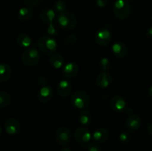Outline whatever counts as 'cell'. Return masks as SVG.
Segmentation results:
<instances>
[{"label":"cell","mask_w":152,"mask_h":151,"mask_svg":"<svg viewBox=\"0 0 152 151\" xmlns=\"http://www.w3.org/2000/svg\"><path fill=\"white\" fill-rule=\"evenodd\" d=\"M71 103L75 107L80 110H84L90 104V98L84 91H77L71 96Z\"/></svg>","instance_id":"277c9868"},{"label":"cell","mask_w":152,"mask_h":151,"mask_svg":"<svg viewBox=\"0 0 152 151\" xmlns=\"http://www.w3.org/2000/svg\"><path fill=\"white\" fill-rule=\"evenodd\" d=\"M24 1L29 7H35L39 4L41 0H24Z\"/></svg>","instance_id":"4dcf8cb0"},{"label":"cell","mask_w":152,"mask_h":151,"mask_svg":"<svg viewBox=\"0 0 152 151\" xmlns=\"http://www.w3.org/2000/svg\"><path fill=\"white\" fill-rule=\"evenodd\" d=\"M55 17H56V13H55V11L53 9H44L40 13V18L47 25L53 23V20H54Z\"/></svg>","instance_id":"d6986e66"},{"label":"cell","mask_w":152,"mask_h":151,"mask_svg":"<svg viewBox=\"0 0 152 151\" xmlns=\"http://www.w3.org/2000/svg\"><path fill=\"white\" fill-rule=\"evenodd\" d=\"M57 22L61 29L68 31L77 26V19L74 14L65 11L58 14Z\"/></svg>","instance_id":"6da1fadb"},{"label":"cell","mask_w":152,"mask_h":151,"mask_svg":"<svg viewBox=\"0 0 152 151\" xmlns=\"http://www.w3.org/2000/svg\"><path fill=\"white\" fill-rule=\"evenodd\" d=\"M119 139L122 143H127L131 139V134L129 131H123L119 136Z\"/></svg>","instance_id":"4316f807"},{"label":"cell","mask_w":152,"mask_h":151,"mask_svg":"<svg viewBox=\"0 0 152 151\" xmlns=\"http://www.w3.org/2000/svg\"><path fill=\"white\" fill-rule=\"evenodd\" d=\"M148 132L150 135L152 136V123L149 124V126L148 127Z\"/></svg>","instance_id":"e575fe53"},{"label":"cell","mask_w":152,"mask_h":151,"mask_svg":"<svg viewBox=\"0 0 152 151\" xmlns=\"http://www.w3.org/2000/svg\"><path fill=\"white\" fill-rule=\"evenodd\" d=\"M88 151H102L101 147L98 144L95 143L89 144L88 147Z\"/></svg>","instance_id":"f546056e"},{"label":"cell","mask_w":152,"mask_h":151,"mask_svg":"<svg viewBox=\"0 0 152 151\" xmlns=\"http://www.w3.org/2000/svg\"><path fill=\"white\" fill-rule=\"evenodd\" d=\"M96 84L100 88H106L111 85L112 82V76L108 71H102L96 78Z\"/></svg>","instance_id":"7c38bea8"},{"label":"cell","mask_w":152,"mask_h":151,"mask_svg":"<svg viewBox=\"0 0 152 151\" xmlns=\"http://www.w3.org/2000/svg\"><path fill=\"white\" fill-rule=\"evenodd\" d=\"M113 11L116 17L121 20L129 18L131 13V7L126 0H117L114 2Z\"/></svg>","instance_id":"3957f363"},{"label":"cell","mask_w":152,"mask_h":151,"mask_svg":"<svg viewBox=\"0 0 152 151\" xmlns=\"http://www.w3.org/2000/svg\"><path fill=\"white\" fill-rule=\"evenodd\" d=\"M4 130L7 134L10 136H15L20 132L21 125L19 121L16 118H9L4 122Z\"/></svg>","instance_id":"ba28073f"},{"label":"cell","mask_w":152,"mask_h":151,"mask_svg":"<svg viewBox=\"0 0 152 151\" xmlns=\"http://www.w3.org/2000/svg\"><path fill=\"white\" fill-rule=\"evenodd\" d=\"M96 3L98 7H104L107 4V0H96Z\"/></svg>","instance_id":"1f68e13d"},{"label":"cell","mask_w":152,"mask_h":151,"mask_svg":"<svg viewBox=\"0 0 152 151\" xmlns=\"http://www.w3.org/2000/svg\"><path fill=\"white\" fill-rule=\"evenodd\" d=\"M110 105L113 110L117 113H120L124 111L126 109V102L121 96L116 95L111 99Z\"/></svg>","instance_id":"8fae6325"},{"label":"cell","mask_w":152,"mask_h":151,"mask_svg":"<svg viewBox=\"0 0 152 151\" xmlns=\"http://www.w3.org/2000/svg\"><path fill=\"white\" fill-rule=\"evenodd\" d=\"M142 124V120L138 115H132L127 118L126 121V125L130 130H138Z\"/></svg>","instance_id":"2e32d148"},{"label":"cell","mask_w":152,"mask_h":151,"mask_svg":"<svg viewBox=\"0 0 152 151\" xmlns=\"http://www.w3.org/2000/svg\"><path fill=\"white\" fill-rule=\"evenodd\" d=\"M116 1H117V0H116Z\"/></svg>","instance_id":"f35d334b"},{"label":"cell","mask_w":152,"mask_h":151,"mask_svg":"<svg viewBox=\"0 0 152 151\" xmlns=\"http://www.w3.org/2000/svg\"><path fill=\"white\" fill-rule=\"evenodd\" d=\"M78 118L80 122L83 125L85 126L89 125V124L91 123L92 121L91 114L88 110H83L80 113V114H79L78 115Z\"/></svg>","instance_id":"603a6c76"},{"label":"cell","mask_w":152,"mask_h":151,"mask_svg":"<svg viewBox=\"0 0 152 151\" xmlns=\"http://www.w3.org/2000/svg\"><path fill=\"white\" fill-rule=\"evenodd\" d=\"M91 132L86 127H78L74 132V138L76 141L81 144H86L91 139Z\"/></svg>","instance_id":"9c48e42d"},{"label":"cell","mask_w":152,"mask_h":151,"mask_svg":"<svg viewBox=\"0 0 152 151\" xmlns=\"http://www.w3.org/2000/svg\"><path fill=\"white\" fill-rule=\"evenodd\" d=\"M112 53L117 58H123L126 55L127 49L126 45L121 41H116L111 47Z\"/></svg>","instance_id":"e0dca14e"},{"label":"cell","mask_w":152,"mask_h":151,"mask_svg":"<svg viewBox=\"0 0 152 151\" xmlns=\"http://www.w3.org/2000/svg\"><path fill=\"white\" fill-rule=\"evenodd\" d=\"M77 36H76L75 35L71 34V35L67 36L66 38H65V43L67 44H72L77 41Z\"/></svg>","instance_id":"f1b7e54d"},{"label":"cell","mask_w":152,"mask_h":151,"mask_svg":"<svg viewBox=\"0 0 152 151\" xmlns=\"http://www.w3.org/2000/svg\"><path fill=\"white\" fill-rule=\"evenodd\" d=\"M38 47L44 54L52 56L57 50V42L50 36H44L38 40Z\"/></svg>","instance_id":"7a4b0ae2"},{"label":"cell","mask_w":152,"mask_h":151,"mask_svg":"<svg viewBox=\"0 0 152 151\" xmlns=\"http://www.w3.org/2000/svg\"><path fill=\"white\" fill-rule=\"evenodd\" d=\"M53 96V90L50 86H43L39 90L37 93V98L39 101L42 103H47L50 102Z\"/></svg>","instance_id":"30bf717a"},{"label":"cell","mask_w":152,"mask_h":151,"mask_svg":"<svg viewBox=\"0 0 152 151\" xmlns=\"http://www.w3.org/2000/svg\"><path fill=\"white\" fill-rule=\"evenodd\" d=\"M49 62H50V65L55 69H59L63 66L65 59H64L63 56H61L60 54L55 53L50 56L49 59Z\"/></svg>","instance_id":"44dd1931"},{"label":"cell","mask_w":152,"mask_h":151,"mask_svg":"<svg viewBox=\"0 0 152 151\" xmlns=\"http://www.w3.org/2000/svg\"><path fill=\"white\" fill-rule=\"evenodd\" d=\"M148 95H149L150 97L152 98V86L150 87L149 90H148Z\"/></svg>","instance_id":"8d00e7d4"},{"label":"cell","mask_w":152,"mask_h":151,"mask_svg":"<svg viewBox=\"0 0 152 151\" xmlns=\"http://www.w3.org/2000/svg\"><path fill=\"white\" fill-rule=\"evenodd\" d=\"M57 93L61 97L68 96L72 90V84L68 80H61L57 84Z\"/></svg>","instance_id":"5bb4252c"},{"label":"cell","mask_w":152,"mask_h":151,"mask_svg":"<svg viewBox=\"0 0 152 151\" xmlns=\"http://www.w3.org/2000/svg\"><path fill=\"white\" fill-rule=\"evenodd\" d=\"M151 22H152V17H151Z\"/></svg>","instance_id":"74e56055"},{"label":"cell","mask_w":152,"mask_h":151,"mask_svg":"<svg viewBox=\"0 0 152 151\" xmlns=\"http://www.w3.org/2000/svg\"><path fill=\"white\" fill-rule=\"evenodd\" d=\"M147 36H148L149 38H152V27L148 28V30H147Z\"/></svg>","instance_id":"836d02e7"},{"label":"cell","mask_w":152,"mask_h":151,"mask_svg":"<svg viewBox=\"0 0 152 151\" xmlns=\"http://www.w3.org/2000/svg\"><path fill=\"white\" fill-rule=\"evenodd\" d=\"M80 68L75 62H68L62 68V74L67 78H73L78 74Z\"/></svg>","instance_id":"4fadbf2b"},{"label":"cell","mask_w":152,"mask_h":151,"mask_svg":"<svg viewBox=\"0 0 152 151\" xmlns=\"http://www.w3.org/2000/svg\"><path fill=\"white\" fill-rule=\"evenodd\" d=\"M55 139L60 145H67L70 143L71 139V133L68 128L61 127L55 133Z\"/></svg>","instance_id":"52a82bcc"},{"label":"cell","mask_w":152,"mask_h":151,"mask_svg":"<svg viewBox=\"0 0 152 151\" xmlns=\"http://www.w3.org/2000/svg\"><path fill=\"white\" fill-rule=\"evenodd\" d=\"M34 11L33 9L30 7H21L17 13V17L21 22H26L32 18Z\"/></svg>","instance_id":"ac0fdd59"},{"label":"cell","mask_w":152,"mask_h":151,"mask_svg":"<svg viewBox=\"0 0 152 151\" xmlns=\"http://www.w3.org/2000/svg\"><path fill=\"white\" fill-rule=\"evenodd\" d=\"M111 38H112L111 33L109 29L106 28H102L96 32L95 35V41L98 45L103 47L109 44L110 41H111Z\"/></svg>","instance_id":"8992f818"},{"label":"cell","mask_w":152,"mask_h":151,"mask_svg":"<svg viewBox=\"0 0 152 151\" xmlns=\"http://www.w3.org/2000/svg\"><path fill=\"white\" fill-rule=\"evenodd\" d=\"M109 136V133L105 128H97L92 134V138L96 143H104Z\"/></svg>","instance_id":"9a60e30c"},{"label":"cell","mask_w":152,"mask_h":151,"mask_svg":"<svg viewBox=\"0 0 152 151\" xmlns=\"http://www.w3.org/2000/svg\"><path fill=\"white\" fill-rule=\"evenodd\" d=\"M60 151H72V150H71V148L67 147H65L62 148V149L60 150Z\"/></svg>","instance_id":"d590c367"},{"label":"cell","mask_w":152,"mask_h":151,"mask_svg":"<svg viewBox=\"0 0 152 151\" xmlns=\"http://www.w3.org/2000/svg\"><path fill=\"white\" fill-rule=\"evenodd\" d=\"M53 7H54V10L57 13H60L65 11L67 8V4L66 2L63 0H56L53 4Z\"/></svg>","instance_id":"d4e9b609"},{"label":"cell","mask_w":152,"mask_h":151,"mask_svg":"<svg viewBox=\"0 0 152 151\" xmlns=\"http://www.w3.org/2000/svg\"><path fill=\"white\" fill-rule=\"evenodd\" d=\"M47 33L51 36H54L59 33V28L53 23L48 25V28L47 29Z\"/></svg>","instance_id":"83f0119b"},{"label":"cell","mask_w":152,"mask_h":151,"mask_svg":"<svg viewBox=\"0 0 152 151\" xmlns=\"http://www.w3.org/2000/svg\"><path fill=\"white\" fill-rule=\"evenodd\" d=\"M16 42L19 46L22 47H28L32 43V39L26 33H20L16 37Z\"/></svg>","instance_id":"7402d4cb"},{"label":"cell","mask_w":152,"mask_h":151,"mask_svg":"<svg viewBox=\"0 0 152 151\" xmlns=\"http://www.w3.org/2000/svg\"><path fill=\"white\" fill-rule=\"evenodd\" d=\"M11 96L7 92H1L0 93V107H6L11 102Z\"/></svg>","instance_id":"cb8c5ba5"},{"label":"cell","mask_w":152,"mask_h":151,"mask_svg":"<svg viewBox=\"0 0 152 151\" xmlns=\"http://www.w3.org/2000/svg\"><path fill=\"white\" fill-rule=\"evenodd\" d=\"M38 81H39V84L42 85L43 87V86H45L46 83H47V79H46L45 77H40V78H39Z\"/></svg>","instance_id":"d6a6232c"},{"label":"cell","mask_w":152,"mask_h":151,"mask_svg":"<svg viewBox=\"0 0 152 151\" xmlns=\"http://www.w3.org/2000/svg\"><path fill=\"white\" fill-rule=\"evenodd\" d=\"M40 54L35 48H29L22 55V62L26 66L33 67L37 65L40 61Z\"/></svg>","instance_id":"5b68a950"},{"label":"cell","mask_w":152,"mask_h":151,"mask_svg":"<svg viewBox=\"0 0 152 151\" xmlns=\"http://www.w3.org/2000/svg\"><path fill=\"white\" fill-rule=\"evenodd\" d=\"M111 66V61L106 57H103L99 61V68L102 71H108Z\"/></svg>","instance_id":"484cf974"},{"label":"cell","mask_w":152,"mask_h":151,"mask_svg":"<svg viewBox=\"0 0 152 151\" xmlns=\"http://www.w3.org/2000/svg\"><path fill=\"white\" fill-rule=\"evenodd\" d=\"M12 74V69L7 64L1 63L0 65V81L4 82L10 78Z\"/></svg>","instance_id":"ffe728a7"}]
</instances>
